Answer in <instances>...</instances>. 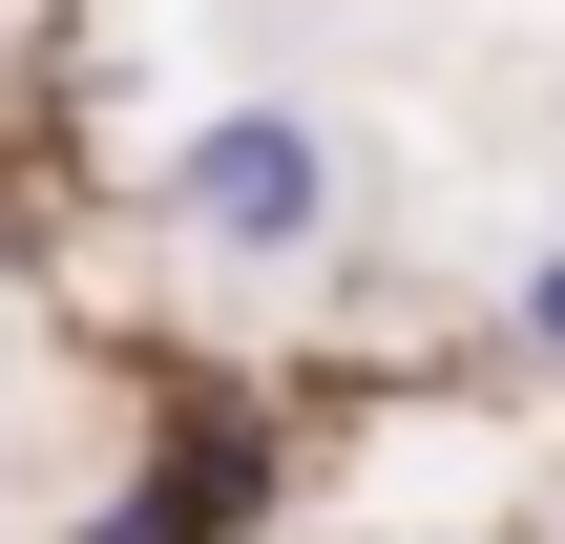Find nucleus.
Wrapping results in <instances>:
<instances>
[{"label":"nucleus","instance_id":"f257e3e1","mask_svg":"<svg viewBox=\"0 0 565 544\" xmlns=\"http://www.w3.org/2000/svg\"><path fill=\"white\" fill-rule=\"evenodd\" d=\"M168 210H189L210 252H315V231H335V126H294V105H210L189 168H168Z\"/></svg>","mask_w":565,"mask_h":544},{"label":"nucleus","instance_id":"f03ea898","mask_svg":"<svg viewBox=\"0 0 565 544\" xmlns=\"http://www.w3.org/2000/svg\"><path fill=\"white\" fill-rule=\"evenodd\" d=\"M524 356H545V377H565V252H545V273H524Z\"/></svg>","mask_w":565,"mask_h":544}]
</instances>
